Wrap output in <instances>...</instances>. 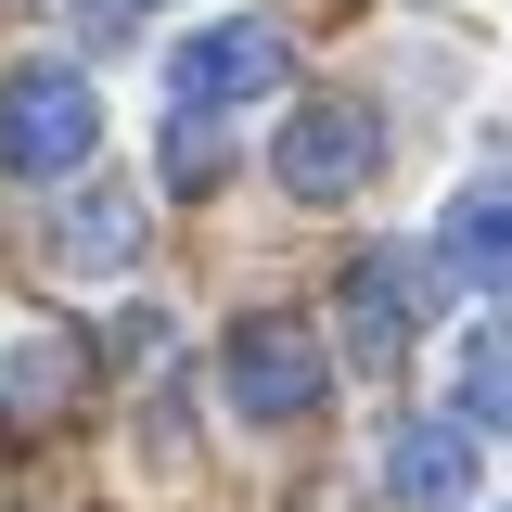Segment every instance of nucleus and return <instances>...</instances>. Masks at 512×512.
<instances>
[{"label": "nucleus", "mask_w": 512, "mask_h": 512, "mask_svg": "<svg viewBox=\"0 0 512 512\" xmlns=\"http://www.w3.org/2000/svg\"><path fill=\"white\" fill-rule=\"evenodd\" d=\"M384 487L410 512H461L474 500V436H461V423H397V436H384Z\"/></svg>", "instance_id": "nucleus-6"}, {"label": "nucleus", "mask_w": 512, "mask_h": 512, "mask_svg": "<svg viewBox=\"0 0 512 512\" xmlns=\"http://www.w3.org/2000/svg\"><path fill=\"white\" fill-rule=\"evenodd\" d=\"M474 423H512V308L461 333V436Z\"/></svg>", "instance_id": "nucleus-9"}, {"label": "nucleus", "mask_w": 512, "mask_h": 512, "mask_svg": "<svg viewBox=\"0 0 512 512\" xmlns=\"http://www.w3.org/2000/svg\"><path fill=\"white\" fill-rule=\"evenodd\" d=\"M103 154V90L64 52L0 64V180H77Z\"/></svg>", "instance_id": "nucleus-1"}, {"label": "nucleus", "mask_w": 512, "mask_h": 512, "mask_svg": "<svg viewBox=\"0 0 512 512\" xmlns=\"http://www.w3.org/2000/svg\"><path fill=\"white\" fill-rule=\"evenodd\" d=\"M64 397V346H13V410H52Z\"/></svg>", "instance_id": "nucleus-11"}, {"label": "nucleus", "mask_w": 512, "mask_h": 512, "mask_svg": "<svg viewBox=\"0 0 512 512\" xmlns=\"http://www.w3.org/2000/svg\"><path fill=\"white\" fill-rule=\"evenodd\" d=\"M128 13H154V0H90V26H103V39H116V26H128Z\"/></svg>", "instance_id": "nucleus-12"}, {"label": "nucleus", "mask_w": 512, "mask_h": 512, "mask_svg": "<svg viewBox=\"0 0 512 512\" xmlns=\"http://www.w3.org/2000/svg\"><path fill=\"white\" fill-rule=\"evenodd\" d=\"M436 320V256L410 244H372L346 269V346H359V372H397V346Z\"/></svg>", "instance_id": "nucleus-4"}, {"label": "nucleus", "mask_w": 512, "mask_h": 512, "mask_svg": "<svg viewBox=\"0 0 512 512\" xmlns=\"http://www.w3.org/2000/svg\"><path fill=\"white\" fill-rule=\"evenodd\" d=\"M372 167H384V116L372 103H308V116H282V192H295V205H346Z\"/></svg>", "instance_id": "nucleus-5"}, {"label": "nucleus", "mask_w": 512, "mask_h": 512, "mask_svg": "<svg viewBox=\"0 0 512 512\" xmlns=\"http://www.w3.org/2000/svg\"><path fill=\"white\" fill-rule=\"evenodd\" d=\"M218 384H231V410H244V423H308V410H320V384H333V359H320V333H308V320L256 308V320H231Z\"/></svg>", "instance_id": "nucleus-2"}, {"label": "nucleus", "mask_w": 512, "mask_h": 512, "mask_svg": "<svg viewBox=\"0 0 512 512\" xmlns=\"http://www.w3.org/2000/svg\"><path fill=\"white\" fill-rule=\"evenodd\" d=\"M436 256L512 295V192H500V180H487V192H461V205H448V231H436Z\"/></svg>", "instance_id": "nucleus-8"}, {"label": "nucleus", "mask_w": 512, "mask_h": 512, "mask_svg": "<svg viewBox=\"0 0 512 512\" xmlns=\"http://www.w3.org/2000/svg\"><path fill=\"white\" fill-rule=\"evenodd\" d=\"M52 256L77 269V282H103V269H128V256H141V205H128L116 180H103V192H77V205H64V231H52Z\"/></svg>", "instance_id": "nucleus-7"}, {"label": "nucleus", "mask_w": 512, "mask_h": 512, "mask_svg": "<svg viewBox=\"0 0 512 512\" xmlns=\"http://www.w3.org/2000/svg\"><path fill=\"white\" fill-rule=\"evenodd\" d=\"M218 167H231L218 116H180V128H167V180H180V192H218Z\"/></svg>", "instance_id": "nucleus-10"}, {"label": "nucleus", "mask_w": 512, "mask_h": 512, "mask_svg": "<svg viewBox=\"0 0 512 512\" xmlns=\"http://www.w3.org/2000/svg\"><path fill=\"white\" fill-rule=\"evenodd\" d=\"M295 77V39L269 26V13H218V26H192L180 64H167V90H180V116H231V103H269Z\"/></svg>", "instance_id": "nucleus-3"}]
</instances>
